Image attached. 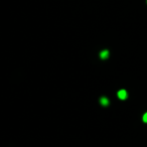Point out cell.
<instances>
[{"mask_svg": "<svg viewBox=\"0 0 147 147\" xmlns=\"http://www.w3.org/2000/svg\"><path fill=\"white\" fill-rule=\"evenodd\" d=\"M117 95H118V98L120 100H126L127 97H128V94L126 92V90H120Z\"/></svg>", "mask_w": 147, "mask_h": 147, "instance_id": "6da1fadb", "label": "cell"}, {"mask_svg": "<svg viewBox=\"0 0 147 147\" xmlns=\"http://www.w3.org/2000/svg\"><path fill=\"white\" fill-rule=\"evenodd\" d=\"M143 122H145V123H147V112L145 113V114L144 115H143Z\"/></svg>", "mask_w": 147, "mask_h": 147, "instance_id": "277c9868", "label": "cell"}, {"mask_svg": "<svg viewBox=\"0 0 147 147\" xmlns=\"http://www.w3.org/2000/svg\"><path fill=\"white\" fill-rule=\"evenodd\" d=\"M100 102H101V104L103 105V106H108V105H109V100L107 99V98H105V97L101 98Z\"/></svg>", "mask_w": 147, "mask_h": 147, "instance_id": "3957f363", "label": "cell"}, {"mask_svg": "<svg viewBox=\"0 0 147 147\" xmlns=\"http://www.w3.org/2000/svg\"><path fill=\"white\" fill-rule=\"evenodd\" d=\"M100 58H101L102 59H107L109 58V51H108V50H103V51H101Z\"/></svg>", "mask_w": 147, "mask_h": 147, "instance_id": "7a4b0ae2", "label": "cell"}]
</instances>
